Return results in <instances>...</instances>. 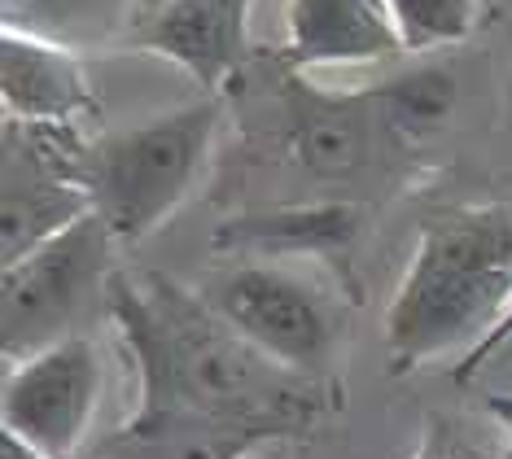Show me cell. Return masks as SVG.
<instances>
[{"instance_id":"obj_12","label":"cell","mask_w":512,"mask_h":459,"mask_svg":"<svg viewBox=\"0 0 512 459\" xmlns=\"http://www.w3.org/2000/svg\"><path fill=\"white\" fill-rule=\"evenodd\" d=\"M407 53L386 0H289L285 9V70L390 62Z\"/></svg>"},{"instance_id":"obj_1","label":"cell","mask_w":512,"mask_h":459,"mask_svg":"<svg viewBox=\"0 0 512 459\" xmlns=\"http://www.w3.org/2000/svg\"><path fill=\"white\" fill-rule=\"evenodd\" d=\"M106 315L136 368V407H171L298 442L342 403L337 381L294 372L232 328L202 289L114 267Z\"/></svg>"},{"instance_id":"obj_9","label":"cell","mask_w":512,"mask_h":459,"mask_svg":"<svg viewBox=\"0 0 512 459\" xmlns=\"http://www.w3.org/2000/svg\"><path fill=\"white\" fill-rule=\"evenodd\" d=\"M250 5L254 0H167L132 22L127 44L176 62L202 92H219L250 57Z\"/></svg>"},{"instance_id":"obj_11","label":"cell","mask_w":512,"mask_h":459,"mask_svg":"<svg viewBox=\"0 0 512 459\" xmlns=\"http://www.w3.org/2000/svg\"><path fill=\"white\" fill-rule=\"evenodd\" d=\"M368 206L355 197L333 202H289L272 210L224 219L211 237V250L241 258H351L364 237Z\"/></svg>"},{"instance_id":"obj_5","label":"cell","mask_w":512,"mask_h":459,"mask_svg":"<svg viewBox=\"0 0 512 459\" xmlns=\"http://www.w3.org/2000/svg\"><path fill=\"white\" fill-rule=\"evenodd\" d=\"M202 298L276 363L337 381L333 372L346 337L342 298L324 293L316 280L289 272L276 258H241L206 280Z\"/></svg>"},{"instance_id":"obj_13","label":"cell","mask_w":512,"mask_h":459,"mask_svg":"<svg viewBox=\"0 0 512 459\" xmlns=\"http://www.w3.org/2000/svg\"><path fill=\"white\" fill-rule=\"evenodd\" d=\"M272 438L259 429L197 416L171 407H136L114 433L88 451V459H246Z\"/></svg>"},{"instance_id":"obj_6","label":"cell","mask_w":512,"mask_h":459,"mask_svg":"<svg viewBox=\"0 0 512 459\" xmlns=\"http://www.w3.org/2000/svg\"><path fill=\"white\" fill-rule=\"evenodd\" d=\"M0 162V263H18L92 210L79 127L5 119Z\"/></svg>"},{"instance_id":"obj_19","label":"cell","mask_w":512,"mask_h":459,"mask_svg":"<svg viewBox=\"0 0 512 459\" xmlns=\"http://www.w3.org/2000/svg\"><path fill=\"white\" fill-rule=\"evenodd\" d=\"M127 5H132V22H141V18L154 14V9L167 5V0H127Z\"/></svg>"},{"instance_id":"obj_15","label":"cell","mask_w":512,"mask_h":459,"mask_svg":"<svg viewBox=\"0 0 512 459\" xmlns=\"http://www.w3.org/2000/svg\"><path fill=\"white\" fill-rule=\"evenodd\" d=\"M407 53H434L464 44L482 22V0H386Z\"/></svg>"},{"instance_id":"obj_8","label":"cell","mask_w":512,"mask_h":459,"mask_svg":"<svg viewBox=\"0 0 512 459\" xmlns=\"http://www.w3.org/2000/svg\"><path fill=\"white\" fill-rule=\"evenodd\" d=\"M390 136L372 92L329 97L298 70L285 75V149L302 175L320 184H351L368 171L377 140Z\"/></svg>"},{"instance_id":"obj_3","label":"cell","mask_w":512,"mask_h":459,"mask_svg":"<svg viewBox=\"0 0 512 459\" xmlns=\"http://www.w3.org/2000/svg\"><path fill=\"white\" fill-rule=\"evenodd\" d=\"M219 119H224V97L202 92L171 114L88 140L84 180L92 210L106 219L114 241L141 245L184 206L211 158Z\"/></svg>"},{"instance_id":"obj_14","label":"cell","mask_w":512,"mask_h":459,"mask_svg":"<svg viewBox=\"0 0 512 459\" xmlns=\"http://www.w3.org/2000/svg\"><path fill=\"white\" fill-rule=\"evenodd\" d=\"M368 92H372V101H377V114H381V123H386V132L394 140H407V145H421V140L438 136L460 105L456 70L438 66V62L407 66L399 75L372 84Z\"/></svg>"},{"instance_id":"obj_2","label":"cell","mask_w":512,"mask_h":459,"mask_svg":"<svg viewBox=\"0 0 512 459\" xmlns=\"http://www.w3.org/2000/svg\"><path fill=\"white\" fill-rule=\"evenodd\" d=\"M512 311V197L447 206L421 219V241L386 311L394 368L469 346Z\"/></svg>"},{"instance_id":"obj_17","label":"cell","mask_w":512,"mask_h":459,"mask_svg":"<svg viewBox=\"0 0 512 459\" xmlns=\"http://www.w3.org/2000/svg\"><path fill=\"white\" fill-rule=\"evenodd\" d=\"M486 411H491L499 425L508 429V438H512V394H491L486 398Z\"/></svg>"},{"instance_id":"obj_16","label":"cell","mask_w":512,"mask_h":459,"mask_svg":"<svg viewBox=\"0 0 512 459\" xmlns=\"http://www.w3.org/2000/svg\"><path fill=\"white\" fill-rule=\"evenodd\" d=\"M75 0H5V27L36 31V22H53L71 14Z\"/></svg>"},{"instance_id":"obj_18","label":"cell","mask_w":512,"mask_h":459,"mask_svg":"<svg viewBox=\"0 0 512 459\" xmlns=\"http://www.w3.org/2000/svg\"><path fill=\"white\" fill-rule=\"evenodd\" d=\"M0 459H49V455L31 451V446H22L18 438H9V433H0Z\"/></svg>"},{"instance_id":"obj_7","label":"cell","mask_w":512,"mask_h":459,"mask_svg":"<svg viewBox=\"0 0 512 459\" xmlns=\"http://www.w3.org/2000/svg\"><path fill=\"white\" fill-rule=\"evenodd\" d=\"M101 398V359L84 333L9 363L0 390L5 433L49 459H75Z\"/></svg>"},{"instance_id":"obj_4","label":"cell","mask_w":512,"mask_h":459,"mask_svg":"<svg viewBox=\"0 0 512 459\" xmlns=\"http://www.w3.org/2000/svg\"><path fill=\"white\" fill-rule=\"evenodd\" d=\"M114 232L97 210L75 219L18 263L0 272V333L5 359L18 363L53 341L79 333V320L92 302H106L114 276Z\"/></svg>"},{"instance_id":"obj_10","label":"cell","mask_w":512,"mask_h":459,"mask_svg":"<svg viewBox=\"0 0 512 459\" xmlns=\"http://www.w3.org/2000/svg\"><path fill=\"white\" fill-rule=\"evenodd\" d=\"M0 101L5 119L79 127L97 114V97L75 49L53 35L5 27L0 35Z\"/></svg>"}]
</instances>
